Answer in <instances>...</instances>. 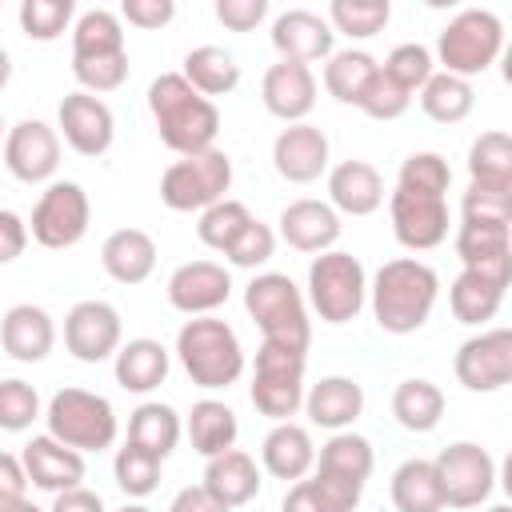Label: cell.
<instances>
[{
    "instance_id": "1",
    "label": "cell",
    "mask_w": 512,
    "mask_h": 512,
    "mask_svg": "<svg viewBox=\"0 0 512 512\" xmlns=\"http://www.w3.org/2000/svg\"><path fill=\"white\" fill-rule=\"evenodd\" d=\"M436 296H440V276H436L432 264H424L416 256L384 260L376 268V276L368 280L372 316L392 336L420 332L428 324L432 308H436Z\"/></svg>"
},
{
    "instance_id": "2",
    "label": "cell",
    "mask_w": 512,
    "mask_h": 512,
    "mask_svg": "<svg viewBox=\"0 0 512 512\" xmlns=\"http://www.w3.org/2000/svg\"><path fill=\"white\" fill-rule=\"evenodd\" d=\"M148 112L156 120L160 140L176 156H196V152L216 148L220 112L180 72H164V76H156L148 84Z\"/></svg>"
},
{
    "instance_id": "3",
    "label": "cell",
    "mask_w": 512,
    "mask_h": 512,
    "mask_svg": "<svg viewBox=\"0 0 512 512\" xmlns=\"http://www.w3.org/2000/svg\"><path fill=\"white\" fill-rule=\"evenodd\" d=\"M176 360L188 380L204 392L232 388L244 376V344L228 320L216 316H188L176 332Z\"/></svg>"
},
{
    "instance_id": "4",
    "label": "cell",
    "mask_w": 512,
    "mask_h": 512,
    "mask_svg": "<svg viewBox=\"0 0 512 512\" xmlns=\"http://www.w3.org/2000/svg\"><path fill=\"white\" fill-rule=\"evenodd\" d=\"M244 308L268 344H280V348L308 356L312 320H308L304 292L296 288V280L288 272H256L244 284Z\"/></svg>"
},
{
    "instance_id": "5",
    "label": "cell",
    "mask_w": 512,
    "mask_h": 512,
    "mask_svg": "<svg viewBox=\"0 0 512 512\" xmlns=\"http://www.w3.org/2000/svg\"><path fill=\"white\" fill-rule=\"evenodd\" d=\"M500 52H504V24H500V16L488 12V8H464V12H456L440 28L432 60L440 64L436 72L472 80V76L488 72L500 60Z\"/></svg>"
},
{
    "instance_id": "6",
    "label": "cell",
    "mask_w": 512,
    "mask_h": 512,
    "mask_svg": "<svg viewBox=\"0 0 512 512\" xmlns=\"http://www.w3.org/2000/svg\"><path fill=\"white\" fill-rule=\"evenodd\" d=\"M44 424H48L52 440H60L64 448H76L80 456L104 452L120 436L112 400L100 392H88V388H60L44 408Z\"/></svg>"
},
{
    "instance_id": "7",
    "label": "cell",
    "mask_w": 512,
    "mask_h": 512,
    "mask_svg": "<svg viewBox=\"0 0 512 512\" xmlns=\"http://www.w3.org/2000/svg\"><path fill=\"white\" fill-rule=\"evenodd\" d=\"M324 324H348L368 304V272L352 252L328 248L308 264V300Z\"/></svg>"
},
{
    "instance_id": "8",
    "label": "cell",
    "mask_w": 512,
    "mask_h": 512,
    "mask_svg": "<svg viewBox=\"0 0 512 512\" xmlns=\"http://www.w3.org/2000/svg\"><path fill=\"white\" fill-rule=\"evenodd\" d=\"M232 188V160L220 148L180 156L160 176V200L172 212H204L216 200H224Z\"/></svg>"
},
{
    "instance_id": "9",
    "label": "cell",
    "mask_w": 512,
    "mask_h": 512,
    "mask_svg": "<svg viewBox=\"0 0 512 512\" xmlns=\"http://www.w3.org/2000/svg\"><path fill=\"white\" fill-rule=\"evenodd\" d=\"M304 364H308L304 352L260 340L256 368H252V388H248L260 416L284 424L304 408Z\"/></svg>"
},
{
    "instance_id": "10",
    "label": "cell",
    "mask_w": 512,
    "mask_h": 512,
    "mask_svg": "<svg viewBox=\"0 0 512 512\" xmlns=\"http://www.w3.org/2000/svg\"><path fill=\"white\" fill-rule=\"evenodd\" d=\"M88 224H92L88 192H84L76 180H52V184L40 192L36 208H32L28 236H32L40 248L64 252V248H76V244L88 236Z\"/></svg>"
},
{
    "instance_id": "11",
    "label": "cell",
    "mask_w": 512,
    "mask_h": 512,
    "mask_svg": "<svg viewBox=\"0 0 512 512\" xmlns=\"http://www.w3.org/2000/svg\"><path fill=\"white\" fill-rule=\"evenodd\" d=\"M444 508H480L496 488V460L476 440H456L432 460Z\"/></svg>"
},
{
    "instance_id": "12",
    "label": "cell",
    "mask_w": 512,
    "mask_h": 512,
    "mask_svg": "<svg viewBox=\"0 0 512 512\" xmlns=\"http://www.w3.org/2000/svg\"><path fill=\"white\" fill-rule=\"evenodd\" d=\"M388 220L392 236L408 252H432L448 240V196H428V192H408L392 188L388 196Z\"/></svg>"
},
{
    "instance_id": "13",
    "label": "cell",
    "mask_w": 512,
    "mask_h": 512,
    "mask_svg": "<svg viewBox=\"0 0 512 512\" xmlns=\"http://www.w3.org/2000/svg\"><path fill=\"white\" fill-rule=\"evenodd\" d=\"M452 372L468 392H500L512 380V332L488 328L468 336L452 356Z\"/></svg>"
},
{
    "instance_id": "14",
    "label": "cell",
    "mask_w": 512,
    "mask_h": 512,
    "mask_svg": "<svg viewBox=\"0 0 512 512\" xmlns=\"http://www.w3.org/2000/svg\"><path fill=\"white\" fill-rule=\"evenodd\" d=\"M124 336L120 312L108 300H80L68 308L64 316V348L80 360V364H104L116 356Z\"/></svg>"
},
{
    "instance_id": "15",
    "label": "cell",
    "mask_w": 512,
    "mask_h": 512,
    "mask_svg": "<svg viewBox=\"0 0 512 512\" xmlns=\"http://www.w3.org/2000/svg\"><path fill=\"white\" fill-rule=\"evenodd\" d=\"M56 136L80 156H104L116 140V116L112 108L92 92H68L56 108Z\"/></svg>"
},
{
    "instance_id": "16",
    "label": "cell",
    "mask_w": 512,
    "mask_h": 512,
    "mask_svg": "<svg viewBox=\"0 0 512 512\" xmlns=\"http://www.w3.org/2000/svg\"><path fill=\"white\" fill-rule=\"evenodd\" d=\"M4 168L24 184H52L60 168V136L44 120H20L4 136Z\"/></svg>"
},
{
    "instance_id": "17",
    "label": "cell",
    "mask_w": 512,
    "mask_h": 512,
    "mask_svg": "<svg viewBox=\"0 0 512 512\" xmlns=\"http://www.w3.org/2000/svg\"><path fill=\"white\" fill-rule=\"evenodd\" d=\"M168 304L184 316H212L232 296V276L216 260H188L168 276Z\"/></svg>"
},
{
    "instance_id": "18",
    "label": "cell",
    "mask_w": 512,
    "mask_h": 512,
    "mask_svg": "<svg viewBox=\"0 0 512 512\" xmlns=\"http://www.w3.org/2000/svg\"><path fill=\"white\" fill-rule=\"evenodd\" d=\"M328 136L316 124H288L272 140V168L288 184H312L328 172Z\"/></svg>"
},
{
    "instance_id": "19",
    "label": "cell",
    "mask_w": 512,
    "mask_h": 512,
    "mask_svg": "<svg viewBox=\"0 0 512 512\" xmlns=\"http://www.w3.org/2000/svg\"><path fill=\"white\" fill-rule=\"evenodd\" d=\"M272 48L280 52V60L312 68V60H328L336 52V32L324 16L308 8H288L272 20Z\"/></svg>"
},
{
    "instance_id": "20",
    "label": "cell",
    "mask_w": 512,
    "mask_h": 512,
    "mask_svg": "<svg viewBox=\"0 0 512 512\" xmlns=\"http://www.w3.org/2000/svg\"><path fill=\"white\" fill-rule=\"evenodd\" d=\"M260 100L276 120L304 124L308 112L316 108V76H312V68L308 64H292V60H276L260 80Z\"/></svg>"
},
{
    "instance_id": "21",
    "label": "cell",
    "mask_w": 512,
    "mask_h": 512,
    "mask_svg": "<svg viewBox=\"0 0 512 512\" xmlns=\"http://www.w3.org/2000/svg\"><path fill=\"white\" fill-rule=\"evenodd\" d=\"M20 464H24V476L28 484L44 488V492H68V488H80L88 468H84V456L76 448H64L60 440H52L48 432L44 436H32L20 452Z\"/></svg>"
},
{
    "instance_id": "22",
    "label": "cell",
    "mask_w": 512,
    "mask_h": 512,
    "mask_svg": "<svg viewBox=\"0 0 512 512\" xmlns=\"http://www.w3.org/2000/svg\"><path fill=\"white\" fill-rule=\"evenodd\" d=\"M276 224H280V240L296 252L320 256V252L336 248V240H340V216L332 212L328 200H308V196L292 200V204L280 208Z\"/></svg>"
},
{
    "instance_id": "23",
    "label": "cell",
    "mask_w": 512,
    "mask_h": 512,
    "mask_svg": "<svg viewBox=\"0 0 512 512\" xmlns=\"http://www.w3.org/2000/svg\"><path fill=\"white\" fill-rule=\"evenodd\" d=\"M324 176H328V204L336 216H372L384 204V176L368 160H340Z\"/></svg>"
},
{
    "instance_id": "24",
    "label": "cell",
    "mask_w": 512,
    "mask_h": 512,
    "mask_svg": "<svg viewBox=\"0 0 512 512\" xmlns=\"http://www.w3.org/2000/svg\"><path fill=\"white\" fill-rule=\"evenodd\" d=\"M0 344L20 364H40L56 348V324L40 304H12L0 316Z\"/></svg>"
},
{
    "instance_id": "25",
    "label": "cell",
    "mask_w": 512,
    "mask_h": 512,
    "mask_svg": "<svg viewBox=\"0 0 512 512\" xmlns=\"http://www.w3.org/2000/svg\"><path fill=\"white\" fill-rule=\"evenodd\" d=\"M304 412L316 428L348 432L364 412V388L352 376H320L312 388H304Z\"/></svg>"
},
{
    "instance_id": "26",
    "label": "cell",
    "mask_w": 512,
    "mask_h": 512,
    "mask_svg": "<svg viewBox=\"0 0 512 512\" xmlns=\"http://www.w3.org/2000/svg\"><path fill=\"white\" fill-rule=\"evenodd\" d=\"M456 256L464 268L484 272L500 284L512 276V236L508 224H464L456 228Z\"/></svg>"
},
{
    "instance_id": "27",
    "label": "cell",
    "mask_w": 512,
    "mask_h": 512,
    "mask_svg": "<svg viewBox=\"0 0 512 512\" xmlns=\"http://www.w3.org/2000/svg\"><path fill=\"white\" fill-rule=\"evenodd\" d=\"M168 368H172V356L160 340L152 336H136L128 344L116 348L112 356V372H116V384L124 392H136V396H148L156 392L164 380H168Z\"/></svg>"
},
{
    "instance_id": "28",
    "label": "cell",
    "mask_w": 512,
    "mask_h": 512,
    "mask_svg": "<svg viewBox=\"0 0 512 512\" xmlns=\"http://www.w3.org/2000/svg\"><path fill=\"white\" fill-rule=\"evenodd\" d=\"M316 464V444H312V432L304 424H272V432L264 436L260 444V468L276 480H304Z\"/></svg>"
},
{
    "instance_id": "29",
    "label": "cell",
    "mask_w": 512,
    "mask_h": 512,
    "mask_svg": "<svg viewBox=\"0 0 512 512\" xmlns=\"http://www.w3.org/2000/svg\"><path fill=\"white\" fill-rule=\"evenodd\" d=\"M100 264L116 284H144L156 272V240L144 228H116L100 244Z\"/></svg>"
},
{
    "instance_id": "30",
    "label": "cell",
    "mask_w": 512,
    "mask_h": 512,
    "mask_svg": "<svg viewBox=\"0 0 512 512\" xmlns=\"http://www.w3.org/2000/svg\"><path fill=\"white\" fill-rule=\"evenodd\" d=\"M224 508H240L248 500L260 496V464L244 452V448H228L220 456H212L204 464V480H200Z\"/></svg>"
},
{
    "instance_id": "31",
    "label": "cell",
    "mask_w": 512,
    "mask_h": 512,
    "mask_svg": "<svg viewBox=\"0 0 512 512\" xmlns=\"http://www.w3.org/2000/svg\"><path fill=\"white\" fill-rule=\"evenodd\" d=\"M372 468H376L372 440L360 436V432H352V428H348V432H332V436L320 444L316 464H312L316 476H332V480H344V484H352V488H364L368 476H372Z\"/></svg>"
},
{
    "instance_id": "32",
    "label": "cell",
    "mask_w": 512,
    "mask_h": 512,
    "mask_svg": "<svg viewBox=\"0 0 512 512\" xmlns=\"http://www.w3.org/2000/svg\"><path fill=\"white\" fill-rule=\"evenodd\" d=\"M184 432H188L192 448H196L204 460H212V456L236 448L240 420H236V412H232L224 400L204 396V400L192 404V412H188V420H184Z\"/></svg>"
},
{
    "instance_id": "33",
    "label": "cell",
    "mask_w": 512,
    "mask_h": 512,
    "mask_svg": "<svg viewBox=\"0 0 512 512\" xmlns=\"http://www.w3.org/2000/svg\"><path fill=\"white\" fill-rule=\"evenodd\" d=\"M504 288H508V284H500V280H492V276H484V272L460 268V276H456L452 288H448L452 316H456L460 324H468V328L488 324V320L500 312V304H504Z\"/></svg>"
},
{
    "instance_id": "34",
    "label": "cell",
    "mask_w": 512,
    "mask_h": 512,
    "mask_svg": "<svg viewBox=\"0 0 512 512\" xmlns=\"http://www.w3.org/2000/svg\"><path fill=\"white\" fill-rule=\"evenodd\" d=\"M180 432H184V420L172 404H160V400H144L132 416H128V444L152 452L156 460H168L180 444Z\"/></svg>"
},
{
    "instance_id": "35",
    "label": "cell",
    "mask_w": 512,
    "mask_h": 512,
    "mask_svg": "<svg viewBox=\"0 0 512 512\" xmlns=\"http://www.w3.org/2000/svg\"><path fill=\"white\" fill-rule=\"evenodd\" d=\"M180 76H184L204 100H212V96L236 92V84H240V64H236V56H232L228 48L200 44V48H188V52H184Z\"/></svg>"
},
{
    "instance_id": "36",
    "label": "cell",
    "mask_w": 512,
    "mask_h": 512,
    "mask_svg": "<svg viewBox=\"0 0 512 512\" xmlns=\"http://www.w3.org/2000/svg\"><path fill=\"white\" fill-rule=\"evenodd\" d=\"M392 416H396V424L404 432H432L444 420V392H440V384H432L424 376L400 380L396 392H392Z\"/></svg>"
},
{
    "instance_id": "37",
    "label": "cell",
    "mask_w": 512,
    "mask_h": 512,
    "mask_svg": "<svg viewBox=\"0 0 512 512\" xmlns=\"http://www.w3.org/2000/svg\"><path fill=\"white\" fill-rule=\"evenodd\" d=\"M392 504L396 512H444V492H440L432 460L408 456L392 472Z\"/></svg>"
},
{
    "instance_id": "38",
    "label": "cell",
    "mask_w": 512,
    "mask_h": 512,
    "mask_svg": "<svg viewBox=\"0 0 512 512\" xmlns=\"http://www.w3.org/2000/svg\"><path fill=\"white\" fill-rule=\"evenodd\" d=\"M124 48V20L108 8H88L72 20V60H96L116 56Z\"/></svg>"
},
{
    "instance_id": "39",
    "label": "cell",
    "mask_w": 512,
    "mask_h": 512,
    "mask_svg": "<svg viewBox=\"0 0 512 512\" xmlns=\"http://www.w3.org/2000/svg\"><path fill=\"white\" fill-rule=\"evenodd\" d=\"M376 68H380V60L372 52H364V48H340V52H332L324 60V88H328L332 100L356 108L360 96H364V88H368V80L376 76Z\"/></svg>"
},
{
    "instance_id": "40",
    "label": "cell",
    "mask_w": 512,
    "mask_h": 512,
    "mask_svg": "<svg viewBox=\"0 0 512 512\" xmlns=\"http://www.w3.org/2000/svg\"><path fill=\"white\" fill-rule=\"evenodd\" d=\"M468 176L480 188L512 192V140H508V132L492 128V132H480L472 140V148H468Z\"/></svg>"
},
{
    "instance_id": "41",
    "label": "cell",
    "mask_w": 512,
    "mask_h": 512,
    "mask_svg": "<svg viewBox=\"0 0 512 512\" xmlns=\"http://www.w3.org/2000/svg\"><path fill=\"white\" fill-rule=\"evenodd\" d=\"M416 96H420L424 116L436 120V124H460L476 108L472 80H460V76H448V72H432L428 84Z\"/></svg>"
},
{
    "instance_id": "42",
    "label": "cell",
    "mask_w": 512,
    "mask_h": 512,
    "mask_svg": "<svg viewBox=\"0 0 512 512\" xmlns=\"http://www.w3.org/2000/svg\"><path fill=\"white\" fill-rule=\"evenodd\" d=\"M324 20L332 32H344L352 40H372L376 32L388 28L392 4L388 0H332Z\"/></svg>"
},
{
    "instance_id": "43",
    "label": "cell",
    "mask_w": 512,
    "mask_h": 512,
    "mask_svg": "<svg viewBox=\"0 0 512 512\" xmlns=\"http://www.w3.org/2000/svg\"><path fill=\"white\" fill-rule=\"evenodd\" d=\"M160 464L152 452L136 448V444H124L116 448V460H112V476H116V488L128 496V500H144L156 492L160 484Z\"/></svg>"
},
{
    "instance_id": "44",
    "label": "cell",
    "mask_w": 512,
    "mask_h": 512,
    "mask_svg": "<svg viewBox=\"0 0 512 512\" xmlns=\"http://www.w3.org/2000/svg\"><path fill=\"white\" fill-rule=\"evenodd\" d=\"M252 220V212H248V204H240V200H232V196H224V200H216L212 208H204L200 212V224H196V236H200V244L204 248H212V252H228V244L244 232V224Z\"/></svg>"
},
{
    "instance_id": "45",
    "label": "cell",
    "mask_w": 512,
    "mask_h": 512,
    "mask_svg": "<svg viewBox=\"0 0 512 512\" xmlns=\"http://www.w3.org/2000/svg\"><path fill=\"white\" fill-rule=\"evenodd\" d=\"M16 16H20V32H24L28 40L52 44V40H60V36L72 28L76 4H72V0H24Z\"/></svg>"
},
{
    "instance_id": "46",
    "label": "cell",
    "mask_w": 512,
    "mask_h": 512,
    "mask_svg": "<svg viewBox=\"0 0 512 512\" xmlns=\"http://www.w3.org/2000/svg\"><path fill=\"white\" fill-rule=\"evenodd\" d=\"M380 72H384L392 84H400L408 96H416V92L428 84V76L436 72V60H432V48L408 40V44H396V48L384 56Z\"/></svg>"
},
{
    "instance_id": "47",
    "label": "cell",
    "mask_w": 512,
    "mask_h": 512,
    "mask_svg": "<svg viewBox=\"0 0 512 512\" xmlns=\"http://www.w3.org/2000/svg\"><path fill=\"white\" fill-rule=\"evenodd\" d=\"M396 188L428 192V196H448L452 168H448V160L440 152H412V156H404V164L396 172Z\"/></svg>"
},
{
    "instance_id": "48",
    "label": "cell",
    "mask_w": 512,
    "mask_h": 512,
    "mask_svg": "<svg viewBox=\"0 0 512 512\" xmlns=\"http://www.w3.org/2000/svg\"><path fill=\"white\" fill-rule=\"evenodd\" d=\"M40 416H44L40 392L28 380L20 376L0 380V432H28Z\"/></svg>"
},
{
    "instance_id": "49",
    "label": "cell",
    "mask_w": 512,
    "mask_h": 512,
    "mask_svg": "<svg viewBox=\"0 0 512 512\" xmlns=\"http://www.w3.org/2000/svg\"><path fill=\"white\" fill-rule=\"evenodd\" d=\"M272 256H276V232H272L264 220H256V216L244 224V232H240V236L228 244V252H224V260H228L232 268H252V272L264 268Z\"/></svg>"
},
{
    "instance_id": "50",
    "label": "cell",
    "mask_w": 512,
    "mask_h": 512,
    "mask_svg": "<svg viewBox=\"0 0 512 512\" xmlns=\"http://www.w3.org/2000/svg\"><path fill=\"white\" fill-rule=\"evenodd\" d=\"M72 76L80 84V92H116L128 80V52L116 56H96V60H72Z\"/></svg>"
},
{
    "instance_id": "51",
    "label": "cell",
    "mask_w": 512,
    "mask_h": 512,
    "mask_svg": "<svg viewBox=\"0 0 512 512\" xmlns=\"http://www.w3.org/2000/svg\"><path fill=\"white\" fill-rule=\"evenodd\" d=\"M460 220L464 224H508L512 220V192L468 184L460 196Z\"/></svg>"
},
{
    "instance_id": "52",
    "label": "cell",
    "mask_w": 512,
    "mask_h": 512,
    "mask_svg": "<svg viewBox=\"0 0 512 512\" xmlns=\"http://www.w3.org/2000/svg\"><path fill=\"white\" fill-rule=\"evenodd\" d=\"M364 116H372V120H400L408 108H412V96L400 88V84H392L380 68H376V76L368 80V88H364V96H360V104H356Z\"/></svg>"
},
{
    "instance_id": "53",
    "label": "cell",
    "mask_w": 512,
    "mask_h": 512,
    "mask_svg": "<svg viewBox=\"0 0 512 512\" xmlns=\"http://www.w3.org/2000/svg\"><path fill=\"white\" fill-rule=\"evenodd\" d=\"M268 16V0H216V20L228 32H252Z\"/></svg>"
},
{
    "instance_id": "54",
    "label": "cell",
    "mask_w": 512,
    "mask_h": 512,
    "mask_svg": "<svg viewBox=\"0 0 512 512\" xmlns=\"http://www.w3.org/2000/svg\"><path fill=\"white\" fill-rule=\"evenodd\" d=\"M172 16H176L172 0H124L120 4V20H128L132 28H144V32L172 24Z\"/></svg>"
},
{
    "instance_id": "55",
    "label": "cell",
    "mask_w": 512,
    "mask_h": 512,
    "mask_svg": "<svg viewBox=\"0 0 512 512\" xmlns=\"http://www.w3.org/2000/svg\"><path fill=\"white\" fill-rule=\"evenodd\" d=\"M28 248V220H20L12 208H0V264L20 260Z\"/></svg>"
},
{
    "instance_id": "56",
    "label": "cell",
    "mask_w": 512,
    "mask_h": 512,
    "mask_svg": "<svg viewBox=\"0 0 512 512\" xmlns=\"http://www.w3.org/2000/svg\"><path fill=\"white\" fill-rule=\"evenodd\" d=\"M24 488H28V476H24L20 456L0 452V508H4V504H12V500H20V496H24Z\"/></svg>"
},
{
    "instance_id": "57",
    "label": "cell",
    "mask_w": 512,
    "mask_h": 512,
    "mask_svg": "<svg viewBox=\"0 0 512 512\" xmlns=\"http://www.w3.org/2000/svg\"><path fill=\"white\" fill-rule=\"evenodd\" d=\"M168 512H232V508H224L204 484H188V488H180V492L172 496Z\"/></svg>"
},
{
    "instance_id": "58",
    "label": "cell",
    "mask_w": 512,
    "mask_h": 512,
    "mask_svg": "<svg viewBox=\"0 0 512 512\" xmlns=\"http://www.w3.org/2000/svg\"><path fill=\"white\" fill-rule=\"evenodd\" d=\"M48 512H108L104 508V500H100V492H92V488H68V492H56V500H52V508Z\"/></svg>"
},
{
    "instance_id": "59",
    "label": "cell",
    "mask_w": 512,
    "mask_h": 512,
    "mask_svg": "<svg viewBox=\"0 0 512 512\" xmlns=\"http://www.w3.org/2000/svg\"><path fill=\"white\" fill-rule=\"evenodd\" d=\"M280 512H328V508H324V500L316 496L312 480L304 476V480H296V484L284 492V500H280Z\"/></svg>"
},
{
    "instance_id": "60",
    "label": "cell",
    "mask_w": 512,
    "mask_h": 512,
    "mask_svg": "<svg viewBox=\"0 0 512 512\" xmlns=\"http://www.w3.org/2000/svg\"><path fill=\"white\" fill-rule=\"evenodd\" d=\"M0 512H48V508H40V504H32L28 496H20V500H12V504H4Z\"/></svg>"
},
{
    "instance_id": "61",
    "label": "cell",
    "mask_w": 512,
    "mask_h": 512,
    "mask_svg": "<svg viewBox=\"0 0 512 512\" xmlns=\"http://www.w3.org/2000/svg\"><path fill=\"white\" fill-rule=\"evenodd\" d=\"M8 80H12V56H8V48H0V92L8 88Z\"/></svg>"
},
{
    "instance_id": "62",
    "label": "cell",
    "mask_w": 512,
    "mask_h": 512,
    "mask_svg": "<svg viewBox=\"0 0 512 512\" xmlns=\"http://www.w3.org/2000/svg\"><path fill=\"white\" fill-rule=\"evenodd\" d=\"M120 512H152V508H144V504H124Z\"/></svg>"
},
{
    "instance_id": "63",
    "label": "cell",
    "mask_w": 512,
    "mask_h": 512,
    "mask_svg": "<svg viewBox=\"0 0 512 512\" xmlns=\"http://www.w3.org/2000/svg\"><path fill=\"white\" fill-rule=\"evenodd\" d=\"M488 512H512V508H508V504H492Z\"/></svg>"
},
{
    "instance_id": "64",
    "label": "cell",
    "mask_w": 512,
    "mask_h": 512,
    "mask_svg": "<svg viewBox=\"0 0 512 512\" xmlns=\"http://www.w3.org/2000/svg\"><path fill=\"white\" fill-rule=\"evenodd\" d=\"M4 136H8V128H4V116H0V144H4Z\"/></svg>"
}]
</instances>
